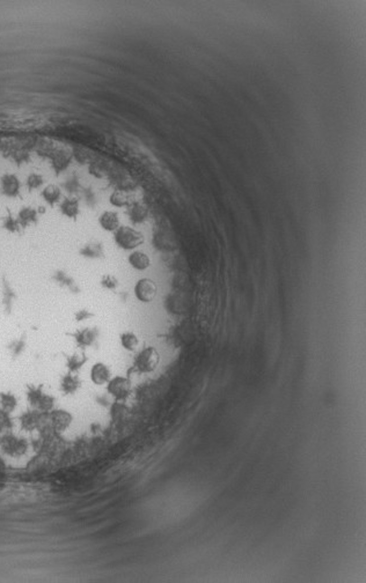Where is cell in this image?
<instances>
[{
	"instance_id": "cell-27",
	"label": "cell",
	"mask_w": 366,
	"mask_h": 583,
	"mask_svg": "<svg viewBox=\"0 0 366 583\" xmlns=\"http://www.w3.org/2000/svg\"><path fill=\"white\" fill-rule=\"evenodd\" d=\"M92 316H93V314H92L91 311L87 310V309L78 310L77 313H76V320L78 322H81V321H84V320H88V318L92 317Z\"/></svg>"
},
{
	"instance_id": "cell-22",
	"label": "cell",
	"mask_w": 366,
	"mask_h": 583,
	"mask_svg": "<svg viewBox=\"0 0 366 583\" xmlns=\"http://www.w3.org/2000/svg\"><path fill=\"white\" fill-rule=\"evenodd\" d=\"M100 283H101L102 287L107 288V290H110V291L116 290L119 285L117 278H116L115 276H112V274H105V276L102 277Z\"/></svg>"
},
{
	"instance_id": "cell-16",
	"label": "cell",
	"mask_w": 366,
	"mask_h": 583,
	"mask_svg": "<svg viewBox=\"0 0 366 583\" xmlns=\"http://www.w3.org/2000/svg\"><path fill=\"white\" fill-rule=\"evenodd\" d=\"M53 279L58 285H59V286L67 287L68 290H70L71 292H73V293H79V288H78V286L76 285V281L72 279V278L68 276L67 273L63 272V271H57V272L54 273Z\"/></svg>"
},
{
	"instance_id": "cell-18",
	"label": "cell",
	"mask_w": 366,
	"mask_h": 583,
	"mask_svg": "<svg viewBox=\"0 0 366 583\" xmlns=\"http://www.w3.org/2000/svg\"><path fill=\"white\" fill-rule=\"evenodd\" d=\"M119 340H121L122 347L129 352L136 351L137 347L139 346L138 337H137L136 334H133V332H131V331L122 334L121 336H119Z\"/></svg>"
},
{
	"instance_id": "cell-15",
	"label": "cell",
	"mask_w": 366,
	"mask_h": 583,
	"mask_svg": "<svg viewBox=\"0 0 366 583\" xmlns=\"http://www.w3.org/2000/svg\"><path fill=\"white\" fill-rule=\"evenodd\" d=\"M2 192L7 196H15L19 191V181L14 175H6L1 180Z\"/></svg>"
},
{
	"instance_id": "cell-19",
	"label": "cell",
	"mask_w": 366,
	"mask_h": 583,
	"mask_svg": "<svg viewBox=\"0 0 366 583\" xmlns=\"http://www.w3.org/2000/svg\"><path fill=\"white\" fill-rule=\"evenodd\" d=\"M42 196L44 199H46L47 203H49L50 205H54L60 198V189L58 188L57 185L53 184L48 185L43 190Z\"/></svg>"
},
{
	"instance_id": "cell-9",
	"label": "cell",
	"mask_w": 366,
	"mask_h": 583,
	"mask_svg": "<svg viewBox=\"0 0 366 583\" xmlns=\"http://www.w3.org/2000/svg\"><path fill=\"white\" fill-rule=\"evenodd\" d=\"M60 212L65 217L70 218L72 220H77V218L79 217L80 213L79 200L74 197L65 198L63 203L60 204Z\"/></svg>"
},
{
	"instance_id": "cell-17",
	"label": "cell",
	"mask_w": 366,
	"mask_h": 583,
	"mask_svg": "<svg viewBox=\"0 0 366 583\" xmlns=\"http://www.w3.org/2000/svg\"><path fill=\"white\" fill-rule=\"evenodd\" d=\"M51 420H52L54 427H56L57 430H64V428H66L68 425H70L72 417L70 413L66 412V411L58 410L53 411L52 414H51Z\"/></svg>"
},
{
	"instance_id": "cell-12",
	"label": "cell",
	"mask_w": 366,
	"mask_h": 583,
	"mask_svg": "<svg viewBox=\"0 0 366 583\" xmlns=\"http://www.w3.org/2000/svg\"><path fill=\"white\" fill-rule=\"evenodd\" d=\"M80 387V380L79 377L73 375V374H67L63 377L60 383V389L65 395H72L79 389Z\"/></svg>"
},
{
	"instance_id": "cell-3",
	"label": "cell",
	"mask_w": 366,
	"mask_h": 583,
	"mask_svg": "<svg viewBox=\"0 0 366 583\" xmlns=\"http://www.w3.org/2000/svg\"><path fill=\"white\" fill-rule=\"evenodd\" d=\"M136 299L143 303H150L157 297L158 287L157 284L150 278H142L137 281L133 288Z\"/></svg>"
},
{
	"instance_id": "cell-23",
	"label": "cell",
	"mask_w": 366,
	"mask_h": 583,
	"mask_svg": "<svg viewBox=\"0 0 366 583\" xmlns=\"http://www.w3.org/2000/svg\"><path fill=\"white\" fill-rule=\"evenodd\" d=\"M0 402L1 405L4 406L5 410H13L16 405V399L14 396L9 395V393H1L0 395Z\"/></svg>"
},
{
	"instance_id": "cell-4",
	"label": "cell",
	"mask_w": 366,
	"mask_h": 583,
	"mask_svg": "<svg viewBox=\"0 0 366 583\" xmlns=\"http://www.w3.org/2000/svg\"><path fill=\"white\" fill-rule=\"evenodd\" d=\"M107 390L115 399L124 400L131 395V381L124 376L111 377L110 381L107 383Z\"/></svg>"
},
{
	"instance_id": "cell-1",
	"label": "cell",
	"mask_w": 366,
	"mask_h": 583,
	"mask_svg": "<svg viewBox=\"0 0 366 583\" xmlns=\"http://www.w3.org/2000/svg\"><path fill=\"white\" fill-rule=\"evenodd\" d=\"M114 240L116 244L124 250H133L145 242L142 233L129 226H119L114 234Z\"/></svg>"
},
{
	"instance_id": "cell-14",
	"label": "cell",
	"mask_w": 366,
	"mask_h": 583,
	"mask_svg": "<svg viewBox=\"0 0 366 583\" xmlns=\"http://www.w3.org/2000/svg\"><path fill=\"white\" fill-rule=\"evenodd\" d=\"M109 201L115 207H128L132 203L129 192L124 190H115L109 197Z\"/></svg>"
},
{
	"instance_id": "cell-24",
	"label": "cell",
	"mask_w": 366,
	"mask_h": 583,
	"mask_svg": "<svg viewBox=\"0 0 366 583\" xmlns=\"http://www.w3.org/2000/svg\"><path fill=\"white\" fill-rule=\"evenodd\" d=\"M64 187L66 190L70 192V194H73V192H77L79 190L80 188V184H79V180H78L77 176H73L71 178V180H68L66 183L64 184Z\"/></svg>"
},
{
	"instance_id": "cell-13",
	"label": "cell",
	"mask_w": 366,
	"mask_h": 583,
	"mask_svg": "<svg viewBox=\"0 0 366 583\" xmlns=\"http://www.w3.org/2000/svg\"><path fill=\"white\" fill-rule=\"evenodd\" d=\"M80 255L83 257H86V258L98 259V258H102V257L105 256V250H104V246H102L101 243H99V242L88 243V244L84 245L83 248L80 249Z\"/></svg>"
},
{
	"instance_id": "cell-6",
	"label": "cell",
	"mask_w": 366,
	"mask_h": 583,
	"mask_svg": "<svg viewBox=\"0 0 366 583\" xmlns=\"http://www.w3.org/2000/svg\"><path fill=\"white\" fill-rule=\"evenodd\" d=\"M99 224L105 232L112 233L117 231L119 226H121L118 213L115 211H105L104 213H101L100 217H99Z\"/></svg>"
},
{
	"instance_id": "cell-8",
	"label": "cell",
	"mask_w": 366,
	"mask_h": 583,
	"mask_svg": "<svg viewBox=\"0 0 366 583\" xmlns=\"http://www.w3.org/2000/svg\"><path fill=\"white\" fill-rule=\"evenodd\" d=\"M128 215L132 222L142 224L149 218V208L144 204L135 201L128 206Z\"/></svg>"
},
{
	"instance_id": "cell-21",
	"label": "cell",
	"mask_w": 366,
	"mask_h": 583,
	"mask_svg": "<svg viewBox=\"0 0 366 583\" xmlns=\"http://www.w3.org/2000/svg\"><path fill=\"white\" fill-rule=\"evenodd\" d=\"M36 220V211L32 207H25L19 214V224L26 226Z\"/></svg>"
},
{
	"instance_id": "cell-5",
	"label": "cell",
	"mask_w": 366,
	"mask_h": 583,
	"mask_svg": "<svg viewBox=\"0 0 366 583\" xmlns=\"http://www.w3.org/2000/svg\"><path fill=\"white\" fill-rule=\"evenodd\" d=\"M111 379V370L104 362H97L91 368V380L97 386L107 384Z\"/></svg>"
},
{
	"instance_id": "cell-28",
	"label": "cell",
	"mask_w": 366,
	"mask_h": 583,
	"mask_svg": "<svg viewBox=\"0 0 366 583\" xmlns=\"http://www.w3.org/2000/svg\"><path fill=\"white\" fill-rule=\"evenodd\" d=\"M23 346H25V344H23V341H22V340H19V341H16V342H15V344H14V347H13V351H14L15 354H19L20 351H22Z\"/></svg>"
},
{
	"instance_id": "cell-11",
	"label": "cell",
	"mask_w": 366,
	"mask_h": 583,
	"mask_svg": "<svg viewBox=\"0 0 366 583\" xmlns=\"http://www.w3.org/2000/svg\"><path fill=\"white\" fill-rule=\"evenodd\" d=\"M2 306L6 313H11L13 302L16 299V294L7 280L2 279Z\"/></svg>"
},
{
	"instance_id": "cell-26",
	"label": "cell",
	"mask_w": 366,
	"mask_h": 583,
	"mask_svg": "<svg viewBox=\"0 0 366 583\" xmlns=\"http://www.w3.org/2000/svg\"><path fill=\"white\" fill-rule=\"evenodd\" d=\"M4 227L6 229H8V231H11V232H15L16 229H18V227H19V221L14 220V219L12 218V215L8 214V217L5 219Z\"/></svg>"
},
{
	"instance_id": "cell-10",
	"label": "cell",
	"mask_w": 366,
	"mask_h": 583,
	"mask_svg": "<svg viewBox=\"0 0 366 583\" xmlns=\"http://www.w3.org/2000/svg\"><path fill=\"white\" fill-rule=\"evenodd\" d=\"M97 336H98V332L97 330H94V329H91V328H87V329H84V330L81 331H78L77 334L73 335V337L76 338V341L77 344L80 346V347H88V346H91L93 342L95 341V339H97Z\"/></svg>"
},
{
	"instance_id": "cell-7",
	"label": "cell",
	"mask_w": 366,
	"mask_h": 583,
	"mask_svg": "<svg viewBox=\"0 0 366 583\" xmlns=\"http://www.w3.org/2000/svg\"><path fill=\"white\" fill-rule=\"evenodd\" d=\"M128 262L132 269L137 271H145L151 266V258L145 252L139 251H132L128 257Z\"/></svg>"
},
{
	"instance_id": "cell-2",
	"label": "cell",
	"mask_w": 366,
	"mask_h": 583,
	"mask_svg": "<svg viewBox=\"0 0 366 583\" xmlns=\"http://www.w3.org/2000/svg\"><path fill=\"white\" fill-rule=\"evenodd\" d=\"M160 363V354L153 346L145 347L138 353L135 359V368L139 373H153Z\"/></svg>"
},
{
	"instance_id": "cell-20",
	"label": "cell",
	"mask_w": 366,
	"mask_h": 583,
	"mask_svg": "<svg viewBox=\"0 0 366 583\" xmlns=\"http://www.w3.org/2000/svg\"><path fill=\"white\" fill-rule=\"evenodd\" d=\"M87 361V358L86 355H85V353H81V354H76L68 356L67 358V367L68 369H70V372H77V370H79L81 367L84 366V363Z\"/></svg>"
},
{
	"instance_id": "cell-25",
	"label": "cell",
	"mask_w": 366,
	"mask_h": 583,
	"mask_svg": "<svg viewBox=\"0 0 366 583\" xmlns=\"http://www.w3.org/2000/svg\"><path fill=\"white\" fill-rule=\"evenodd\" d=\"M43 183V178L42 176H40V175H36V174H33L30 175L29 178H28V187L29 189H36L42 185Z\"/></svg>"
}]
</instances>
